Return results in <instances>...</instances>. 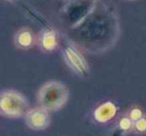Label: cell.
Returning <instances> with one entry per match:
<instances>
[{
  "label": "cell",
  "instance_id": "obj_1",
  "mask_svg": "<svg viewBox=\"0 0 146 136\" xmlns=\"http://www.w3.org/2000/svg\"><path fill=\"white\" fill-rule=\"evenodd\" d=\"M69 98V89L65 84L57 80L44 83L37 91L38 106L50 112H56L64 107Z\"/></svg>",
  "mask_w": 146,
  "mask_h": 136
},
{
  "label": "cell",
  "instance_id": "obj_2",
  "mask_svg": "<svg viewBox=\"0 0 146 136\" xmlns=\"http://www.w3.org/2000/svg\"><path fill=\"white\" fill-rule=\"evenodd\" d=\"M29 110L27 98L15 89L0 91V115L8 119L24 117Z\"/></svg>",
  "mask_w": 146,
  "mask_h": 136
},
{
  "label": "cell",
  "instance_id": "obj_3",
  "mask_svg": "<svg viewBox=\"0 0 146 136\" xmlns=\"http://www.w3.org/2000/svg\"><path fill=\"white\" fill-rule=\"evenodd\" d=\"M96 3L95 0H73L65 5L61 11L63 21L70 29L77 26L91 13Z\"/></svg>",
  "mask_w": 146,
  "mask_h": 136
},
{
  "label": "cell",
  "instance_id": "obj_4",
  "mask_svg": "<svg viewBox=\"0 0 146 136\" xmlns=\"http://www.w3.org/2000/svg\"><path fill=\"white\" fill-rule=\"evenodd\" d=\"M62 56L67 66L78 76L87 77L89 75L90 68L87 60L73 43H65L62 48Z\"/></svg>",
  "mask_w": 146,
  "mask_h": 136
},
{
  "label": "cell",
  "instance_id": "obj_5",
  "mask_svg": "<svg viewBox=\"0 0 146 136\" xmlns=\"http://www.w3.org/2000/svg\"><path fill=\"white\" fill-rule=\"evenodd\" d=\"M24 121L27 127L34 131H41L49 127L50 125V115L47 110L37 106L29 108L24 115Z\"/></svg>",
  "mask_w": 146,
  "mask_h": 136
},
{
  "label": "cell",
  "instance_id": "obj_6",
  "mask_svg": "<svg viewBox=\"0 0 146 136\" xmlns=\"http://www.w3.org/2000/svg\"><path fill=\"white\" fill-rule=\"evenodd\" d=\"M37 45L42 52L50 53L55 51L59 46V35L57 31L51 28L41 30L37 36Z\"/></svg>",
  "mask_w": 146,
  "mask_h": 136
},
{
  "label": "cell",
  "instance_id": "obj_7",
  "mask_svg": "<svg viewBox=\"0 0 146 136\" xmlns=\"http://www.w3.org/2000/svg\"><path fill=\"white\" fill-rule=\"evenodd\" d=\"M118 107L114 102L105 101L100 103L93 110V119L97 123L104 124L109 122L116 116Z\"/></svg>",
  "mask_w": 146,
  "mask_h": 136
},
{
  "label": "cell",
  "instance_id": "obj_8",
  "mask_svg": "<svg viewBox=\"0 0 146 136\" xmlns=\"http://www.w3.org/2000/svg\"><path fill=\"white\" fill-rule=\"evenodd\" d=\"M37 43V37L31 29L23 27L16 31L14 34V45L21 50L31 49Z\"/></svg>",
  "mask_w": 146,
  "mask_h": 136
},
{
  "label": "cell",
  "instance_id": "obj_9",
  "mask_svg": "<svg viewBox=\"0 0 146 136\" xmlns=\"http://www.w3.org/2000/svg\"><path fill=\"white\" fill-rule=\"evenodd\" d=\"M132 126H133V122L130 120V118L127 115L122 116L117 121V125H116L114 134H117L118 136L125 135L128 132L132 131Z\"/></svg>",
  "mask_w": 146,
  "mask_h": 136
},
{
  "label": "cell",
  "instance_id": "obj_10",
  "mask_svg": "<svg viewBox=\"0 0 146 136\" xmlns=\"http://www.w3.org/2000/svg\"><path fill=\"white\" fill-rule=\"evenodd\" d=\"M132 131L137 134H144L146 133V117H142L139 120L133 122L132 126Z\"/></svg>",
  "mask_w": 146,
  "mask_h": 136
},
{
  "label": "cell",
  "instance_id": "obj_11",
  "mask_svg": "<svg viewBox=\"0 0 146 136\" xmlns=\"http://www.w3.org/2000/svg\"><path fill=\"white\" fill-rule=\"evenodd\" d=\"M127 116L130 118V120H131L132 122H135V121H137V120H139L140 118L143 117L144 114H143V111H142L139 107H133L128 111Z\"/></svg>",
  "mask_w": 146,
  "mask_h": 136
},
{
  "label": "cell",
  "instance_id": "obj_12",
  "mask_svg": "<svg viewBox=\"0 0 146 136\" xmlns=\"http://www.w3.org/2000/svg\"><path fill=\"white\" fill-rule=\"evenodd\" d=\"M5 1H7V2H10V3H17L19 0H5Z\"/></svg>",
  "mask_w": 146,
  "mask_h": 136
}]
</instances>
